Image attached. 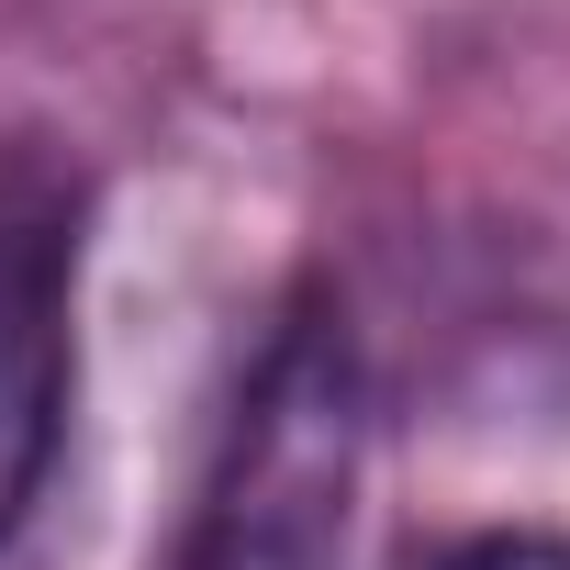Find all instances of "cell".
<instances>
[{"instance_id": "obj_1", "label": "cell", "mask_w": 570, "mask_h": 570, "mask_svg": "<svg viewBox=\"0 0 570 570\" xmlns=\"http://www.w3.org/2000/svg\"><path fill=\"white\" fill-rule=\"evenodd\" d=\"M370 525V370L325 303L279 325L224 414L179 570H358Z\"/></svg>"}, {"instance_id": "obj_3", "label": "cell", "mask_w": 570, "mask_h": 570, "mask_svg": "<svg viewBox=\"0 0 570 570\" xmlns=\"http://www.w3.org/2000/svg\"><path fill=\"white\" fill-rule=\"evenodd\" d=\"M392 570H570V525H470V537H425Z\"/></svg>"}, {"instance_id": "obj_2", "label": "cell", "mask_w": 570, "mask_h": 570, "mask_svg": "<svg viewBox=\"0 0 570 570\" xmlns=\"http://www.w3.org/2000/svg\"><path fill=\"white\" fill-rule=\"evenodd\" d=\"M68 213L46 190H0V537H12L57 470L79 347H68Z\"/></svg>"}]
</instances>
